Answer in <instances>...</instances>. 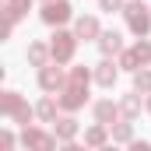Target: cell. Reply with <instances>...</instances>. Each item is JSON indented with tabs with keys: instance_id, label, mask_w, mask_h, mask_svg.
<instances>
[{
	"instance_id": "2",
	"label": "cell",
	"mask_w": 151,
	"mask_h": 151,
	"mask_svg": "<svg viewBox=\"0 0 151 151\" xmlns=\"http://www.w3.org/2000/svg\"><path fill=\"white\" fill-rule=\"evenodd\" d=\"M137 11H141V7H134V14H130V25H134L137 32H144V25H148V18H144V14H137Z\"/></svg>"
},
{
	"instance_id": "1",
	"label": "cell",
	"mask_w": 151,
	"mask_h": 151,
	"mask_svg": "<svg viewBox=\"0 0 151 151\" xmlns=\"http://www.w3.org/2000/svg\"><path fill=\"white\" fill-rule=\"evenodd\" d=\"M63 14H67V4H53V7L46 11V18H49V21H56V18H63Z\"/></svg>"
}]
</instances>
